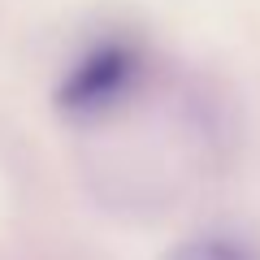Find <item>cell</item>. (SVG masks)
<instances>
[{"instance_id":"obj_2","label":"cell","mask_w":260,"mask_h":260,"mask_svg":"<svg viewBox=\"0 0 260 260\" xmlns=\"http://www.w3.org/2000/svg\"><path fill=\"white\" fill-rule=\"evenodd\" d=\"M165 260H260L256 247L239 234H225V230H208V234H191L182 239Z\"/></svg>"},{"instance_id":"obj_1","label":"cell","mask_w":260,"mask_h":260,"mask_svg":"<svg viewBox=\"0 0 260 260\" xmlns=\"http://www.w3.org/2000/svg\"><path fill=\"white\" fill-rule=\"evenodd\" d=\"M135 74H139V52L130 44H117V39L95 44L91 52L65 74L61 91H56V104H61L70 117H95V113L113 109V104L130 91Z\"/></svg>"}]
</instances>
